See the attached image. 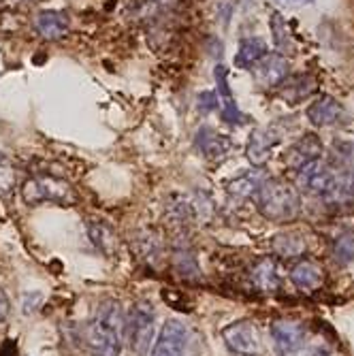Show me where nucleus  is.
I'll list each match as a JSON object with an SVG mask.
<instances>
[{"instance_id":"nucleus-7","label":"nucleus","mask_w":354,"mask_h":356,"mask_svg":"<svg viewBox=\"0 0 354 356\" xmlns=\"http://www.w3.org/2000/svg\"><path fill=\"white\" fill-rule=\"evenodd\" d=\"M188 331L179 320H167L158 333L156 343L150 348V356H182L186 350Z\"/></svg>"},{"instance_id":"nucleus-9","label":"nucleus","mask_w":354,"mask_h":356,"mask_svg":"<svg viewBox=\"0 0 354 356\" xmlns=\"http://www.w3.org/2000/svg\"><path fill=\"white\" fill-rule=\"evenodd\" d=\"M252 69H254L256 86H261V88H275L288 75V62L280 54H267L265 58H261L259 62H256Z\"/></svg>"},{"instance_id":"nucleus-13","label":"nucleus","mask_w":354,"mask_h":356,"mask_svg":"<svg viewBox=\"0 0 354 356\" xmlns=\"http://www.w3.org/2000/svg\"><path fill=\"white\" fill-rule=\"evenodd\" d=\"M318 86H316V79L309 77V75H295L293 79H284L277 88V94L286 103L291 105H297L305 99H309L312 94H316Z\"/></svg>"},{"instance_id":"nucleus-8","label":"nucleus","mask_w":354,"mask_h":356,"mask_svg":"<svg viewBox=\"0 0 354 356\" xmlns=\"http://www.w3.org/2000/svg\"><path fill=\"white\" fill-rule=\"evenodd\" d=\"M273 346L280 356H291L305 343V329L297 320H275L271 325Z\"/></svg>"},{"instance_id":"nucleus-28","label":"nucleus","mask_w":354,"mask_h":356,"mask_svg":"<svg viewBox=\"0 0 354 356\" xmlns=\"http://www.w3.org/2000/svg\"><path fill=\"white\" fill-rule=\"evenodd\" d=\"M309 356H331V352L327 348H316V350L309 352Z\"/></svg>"},{"instance_id":"nucleus-5","label":"nucleus","mask_w":354,"mask_h":356,"mask_svg":"<svg viewBox=\"0 0 354 356\" xmlns=\"http://www.w3.org/2000/svg\"><path fill=\"white\" fill-rule=\"evenodd\" d=\"M156 331V312L147 301H139L124 316V335L131 350L139 356H145L152 348Z\"/></svg>"},{"instance_id":"nucleus-25","label":"nucleus","mask_w":354,"mask_h":356,"mask_svg":"<svg viewBox=\"0 0 354 356\" xmlns=\"http://www.w3.org/2000/svg\"><path fill=\"white\" fill-rule=\"evenodd\" d=\"M273 245L282 258H295V256L303 254V241L295 235H280V237H275Z\"/></svg>"},{"instance_id":"nucleus-3","label":"nucleus","mask_w":354,"mask_h":356,"mask_svg":"<svg viewBox=\"0 0 354 356\" xmlns=\"http://www.w3.org/2000/svg\"><path fill=\"white\" fill-rule=\"evenodd\" d=\"M256 209L269 222H293L301 213V199L293 184L282 179H263L254 192Z\"/></svg>"},{"instance_id":"nucleus-21","label":"nucleus","mask_w":354,"mask_h":356,"mask_svg":"<svg viewBox=\"0 0 354 356\" xmlns=\"http://www.w3.org/2000/svg\"><path fill=\"white\" fill-rule=\"evenodd\" d=\"M271 32H273V43H275L277 51H282V54H293L295 51L293 37L288 35V26H286V22H284V17L280 13L271 15Z\"/></svg>"},{"instance_id":"nucleus-19","label":"nucleus","mask_w":354,"mask_h":356,"mask_svg":"<svg viewBox=\"0 0 354 356\" xmlns=\"http://www.w3.org/2000/svg\"><path fill=\"white\" fill-rule=\"evenodd\" d=\"M229 139L216 133L214 128H201L197 135V147L207 156V158H220L229 152Z\"/></svg>"},{"instance_id":"nucleus-24","label":"nucleus","mask_w":354,"mask_h":356,"mask_svg":"<svg viewBox=\"0 0 354 356\" xmlns=\"http://www.w3.org/2000/svg\"><path fill=\"white\" fill-rule=\"evenodd\" d=\"M333 160L339 169L354 171V143L352 141H335L333 143Z\"/></svg>"},{"instance_id":"nucleus-23","label":"nucleus","mask_w":354,"mask_h":356,"mask_svg":"<svg viewBox=\"0 0 354 356\" xmlns=\"http://www.w3.org/2000/svg\"><path fill=\"white\" fill-rule=\"evenodd\" d=\"M333 256L339 265H350L354 261V235L341 233L333 243Z\"/></svg>"},{"instance_id":"nucleus-2","label":"nucleus","mask_w":354,"mask_h":356,"mask_svg":"<svg viewBox=\"0 0 354 356\" xmlns=\"http://www.w3.org/2000/svg\"><path fill=\"white\" fill-rule=\"evenodd\" d=\"M124 335V312L118 301H105L83 329L90 356H120Z\"/></svg>"},{"instance_id":"nucleus-1","label":"nucleus","mask_w":354,"mask_h":356,"mask_svg":"<svg viewBox=\"0 0 354 356\" xmlns=\"http://www.w3.org/2000/svg\"><path fill=\"white\" fill-rule=\"evenodd\" d=\"M297 188L309 197H318L331 205L344 207L354 203V171L314 160L297 171Z\"/></svg>"},{"instance_id":"nucleus-26","label":"nucleus","mask_w":354,"mask_h":356,"mask_svg":"<svg viewBox=\"0 0 354 356\" xmlns=\"http://www.w3.org/2000/svg\"><path fill=\"white\" fill-rule=\"evenodd\" d=\"M15 188V169L9 158L0 154V197H9Z\"/></svg>"},{"instance_id":"nucleus-17","label":"nucleus","mask_w":354,"mask_h":356,"mask_svg":"<svg viewBox=\"0 0 354 356\" xmlns=\"http://www.w3.org/2000/svg\"><path fill=\"white\" fill-rule=\"evenodd\" d=\"M252 282L256 288L263 290V293H275L280 288V275H277V265L273 258H263V261L254 267Z\"/></svg>"},{"instance_id":"nucleus-15","label":"nucleus","mask_w":354,"mask_h":356,"mask_svg":"<svg viewBox=\"0 0 354 356\" xmlns=\"http://www.w3.org/2000/svg\"><path fill=\"white\" fill-rule=\"evenodd\" d=\"M35 26L45 39H62L71 30V19L60 11H41L35 17Z\"/></svg>"},{"instance_id":"nucleus-12","label":"nucleus","mask_w":354,"mask_h":356,"mask_svg":"<svg viewBox=\"0 0 354 356\" xmlns=\"http://www.w3.org/2000/svg\"><path fill=\"white\" fill-rule=\"evenodd\" d=\"M277 141L280 139L271 128H259V131H254L248 141V147H246L248 160L254 167H263L271 158V149L277 145Z\"/></svg>"},{"instance_id":"nucleus-16","label":"nucleus","mask_w":354,"mask_h":356,"mask_svg":"<svg viewBox=\"0 0 354 356\" xmlns=\"http://www.w3.org/2000/svg\"><path fill=\"white\" fill-rule=\"evenodd\" d=\"M227 75H229L227 67L218 64V67H216V81H218V92H220V99H222V107H224V111H222L224 120L231 122V124H239V122H243V115H241V111L235 105V99H233V94H231Z\"/></svg>"},{"instance_id":"nucleus-14","label":"nucleus","mask_w":354,"mask_h":356,"mask_svg":"<svg viewBox=\"0 0 354 356\" xmlns=\"http://www.w3.org/2000/svg\"><path fill=\"white\" fill-rule=\"evenodd\" d=\"M291 280L303 293H314V290L323 288L325 273L314 261H299L291 271Z\"/></svg>"},{"instance_id":"nucleus-10","label":"nucleus","mask_w":354,"mask_h":356,"mask_svg":"<svg viewBox=\"0 0 354 356\" xmlns=\"http://www.w3.org/2000/svg\"><path fill=\"white\" fill-rule=\"evenodd\" d=\"M320 154H323V143H320V139L314 133H307L288 147V152L284 154V160L291 169L299 171L305 165L318 160Z\"/></svg>"},{"instance_id":"nucleus-4","label":"nucleus","mask_w":354,"mask_h":356,"mask_svg":"<svg viewBox=\"0 0 354 356\" xmlns=\"http://www.w3.org/2000/svg\"><path fill=\"white\" fill-rule=\"evenodd\" d=\"M22 199L26 205H41V203H56V205H73L77 201L75 190L67 179L39 175L30 177L22 186Z\"/></svg>"},{"instance_id":"nucleus-29","label":"nucleus","mask_w":354,"mask_h":356,"mask_svg":"<svg viewBox=\"0 0 354 356\" xmlns=\"http://www.w3.org/2000/svg\"><path fill=\"white\" fill-rule=\"evenodd\" d=\"M284 3H293V5H305V3H312V0H284Z\"/></svg>"},{"instance_id":"nucleus-18","label":"nucleus","mask_w":354,"mask_h":356,"mask_svg":"<svg viewBox=\"0 0 354 356\" xmlns=\"http://www.w3.org/2000/svg\"><path fill=\"white\" fill-rule=\"evenodd\" d=\"M267 56V45L263 39H243L239 43V51L235 56V67L239 69H252L256 62Z\"/></svg>"},{"instance_id":"nucleus-11","label":"nucleus","mask_w":354,"mask_h":356,"mask_svg":"<svg viewBox=\"0 0 354 356\" xmlns=\"http://www.w3.org/2000/svg\"><path fill=\"white\" fill-rule=\"evenodd\" d=\"M309 124H314L316 128H327V126H335L344 120L346 111H344V105L333 99V96L325 94V96H320L318 101H314L307 111H305Z\"/></svg>"},{"instance_id":"nucleus-22","label":"nucleus","mask_w":354,"mask_h":356,"mask_svg":"<svg viewBox=\"0 0 354 356\" xmlns=\"http://www.w3.org/2000/svg\"><path fill=\"white\" fill-rule=\"evenodd\" d=\"M261 184H263V175L254 171V173L241 175V177H237L235 181H231V184H229V192L235 194V197H241V199L254 197V192L259 190Z\"/></svg>"},{"instance_id":"nucleus-27","label":"nucleus","mask_w":354,"mask_h":356,"mask_svg":"<svg viewBox=\"0 0 354 356\" xmlns=\"http://www.w3.org/2000/svg\"><path fill=\"white\" fill-rule=\"evenodd\" d=\"M9 312H11V303H9V297L5 295V290L0 288V325H3V322L7 320Z\"/></svg>"},{"instance_id":"nucleus-20","label":"nucleus","mask_w":354,"mask_h":356,"mask_svg":"<svg viewBox=\"0 0 354 356\" xmlns=\"http://www.w3.org/2000/svg\"><path fill=\"white\" fill-rule=\"evenodd\" d=\"M88 233H90L94 245L99 248L101 252H105V254H113V252H115V248H118V237H115V233H113V229H111L109 224L94 220V222L88 224Z\"/></svg>"},{"instance_id":"nucleus-6","label":"nucleus","mask_w":354,"mask_h":356,"mask_svg":"<svg viewBox=\"0 0 354 356\" xmlns=\"http://www.w3.org/2000/svg\"><path fill=\"white\" fill-rule=\"evenodd\" d=\"M222 339L227 348L237 356H263V343L256 327L248 320L233 322L222 331Z\"/></svg>"}]
</instances>
